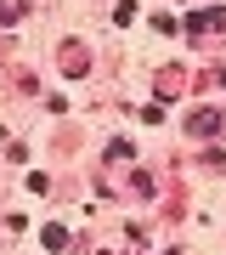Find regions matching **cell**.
<instances>
[{
  "mask_svg": "<svg viewBox=\"0 0 226 255\" xmlns=\"http://www.w3.org/2000/svg\"><path fill=\"white\" fill-rule=\"evenodd\" d=\"M63 68H68V74H85V51L68 46V51H63Z\"/></svg>",
  "mask_w": 226,
  "mask_h": 255,
  "instance_id": "cell-3",
  "label": "cell"
},
{
  "mask_svg": "<svg viewBox=\"0 0 226 255\" xmlns=\"http://www.w3.org/2000/svg\"><path fill=\"white\" fill-rule=\"evenodd\" d=\"M192 130H198V136H215V130H221V114H215V108L192 114Z\"/></svg>",
  "mask_w": 226,
  "mask_h": 255,
  "instance_id": "cell-1",
  "label": "cell"
},
{
  "mask_svg": "<svg viewBox=\"0 0 226 255\" xmlns=\"http://www.w3.org/2000/svg\"><path fill=\"white\" fill-rule=\"evenodd\" d=\"M68 244V227H63V221H51V227H45V250H63Z\"/></svg>",
  "mask_w": 226,
  "mask_h": 255,
  "instance_id": "cell-2",
  "label": "cell"
}]
</instances>
